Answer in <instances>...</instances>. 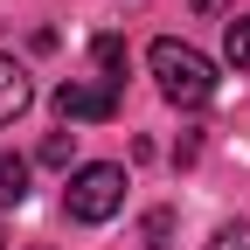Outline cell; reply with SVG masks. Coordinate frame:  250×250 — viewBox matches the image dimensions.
<instances>
[{
  "mask_svg": "<svg viewBox=\"0 0 250 250\" xmlns=\"http://www.w3.org/2000/svg\"><path fill=\"white\" fill-rule=\"evenodd\" d=\"M146 62H153V83H160V98H167V104L202 111V104L215 98V62H208L202 49H188V42L160 35V42L146 49Z\"/></svg>",
  "mask_w": 250,
  "mask_h": 250,
  "instance_id": "cell-1",
  "label": "cell"
},
{
  "mask_svg": "<svg viewBox=\"0 0 250 250\" xmlns=\"http://www.w3.org/2000/svg\"><path fill=\"white\" fill-rule=\"evenodd\" d=\"M62 208H70V223H111L125 208V167H111V160L77 167L70 188H62Z\"/></svg>",
  "mask_w": 250,
  "mask_h": 250,
  "instance_id": "cell-2",
  "label": "cell"
},
{
  "mask_svg": "<svg viewBox=\"0 0 250 250\" xmlns=\"http://www.w3.org/2000/svg\"><path fill=\"white\" fill-rule=\"evenodd\" d=\"M56 118L62 125H104V118H118V90L70 77V83H56Z\"/></svg>",
  "mask_w": 250,
  "mask_h": 250,
  "instance_id": "cell-3",
  "label": "cell"
},
{
  "mask_svg": "<svg viewBox=\"0 0 250 250\" xmlns=\"http://www.w3.org/2000/svg\"><path fill=\"white\" fill-rule=\"evenodd\" d=\"M28 98H35V90H28V70H21L14 56H0V125H14L28 111Z\"/></svg>",
  "mask_w": 250,
  "mask_h": 250,
  "instance_id": "cell-4",
  "label": "cell"
},
{
  "mask_svg": "<svg viewBox=\"0 0 250 250\" xmlns=\"http://www.w3.org/2000/svg\"><path fill=\"white\" fill-rule=\"evenodd\" d=\"M90 56H98V70H104V83L118 90V83H125V42H118V35H98V42H90Z\"/></svg>",
  "mask_w": 250,
  "mask_h": 250,
  "instance_id": "cell-5",
  "label": "cell"
},
{
  "mask_svg": "<svg viewBox=\"0 0 250 250\" xmlns=\"http://www.w3.org/2000/svg\"><path fill=\"white\" fill-rule=\"evenodd\" d=\"M28 195V160L21 153H0V202H21Z\"/></svg>",
  "mask_w": 250,
  "mask_h": 250,
  "instance_id": "cell-6",
  "label": "cell"
},
{
  "mask_svg": "<svg viewBox=\"0 0 250 250\" xmlns=\"http://www.w3.org/2000/svg\"><path fill=\"white\" fill-rule=\"evenodd\" d=\"M223 56L236 62V70H250V14H236V21L223 28Z\"/></svg>",
  "mask_w": 250,
  "mask_h": 250,
  "instance_id": "cell-7",
  "label": "cell"
},
{
  "mask_svg": "<svg viewBox=\"0 0 250 250\" xmlns=\"http://www.w3.org/2000/svg\"><path fill=\"white\" fill-rule=\"evenodd\" d=\"M139 236H146V250H174V208H153L139 223Z\"/></svg>",
  "mask_w": 250,
  "mask_h": 250,
  "instance_id": "cell-8",
  "label": "cell"
},
{
  "mask_svg": "<svg viewBox=\"0 0 250 250\" xmlns=\"http://www.w3.org/2000/svg\"><path fill=\"white\" fill-rule=\"evenodd\" d=\"M202 250H250V223H223V229H215Z\"/></svg>",
  "mask_w": 250,
  "mask_h": 250,
  "instance_id": "cell-9",
  "label": "cell"
},
{
  "mask_svg": "<svg viewBox=\"0 0 250 250\" xmlns=\"http://www.w3.org/2000/svg\"><path fill=\"white\" fill-rule=\"evenodd\" d=\"M42 167H70V132H49L42 139Z\"/></svg>",
  "mask_w": 250,
  "mask_h": 250,
  "instance_id": "cell-10",
  "label": "cell"
},
{
  "mask_svg": "<svg viewBox=\"0 0 250 250\" xmlns=\"http://www.w3.org/2000/svg\"><path fill=\"white\" fill-rule=\"evenodd\" d=\"M223 7H236V0H195V14H223Z\"/></svg>",
  "mask_w": 250,
  "mask_h": 250,
  "instance_id": "cell-11",
  "label": "cell"
},
{
  "mask_svg": "<svg viewBox=\"0 0 250 250\" xmlns=\"http://www.w3.org/2000/svg\"><path fill=\"white\" fill-rule=\"evenodd\" d=\"M0 243H7V236H0Z\"/></svg>",
  "mask_w": 250,
  "mask_h": 250,
  "instance_id": "cell-12",
  "label": "cell"
}]
</instances>
